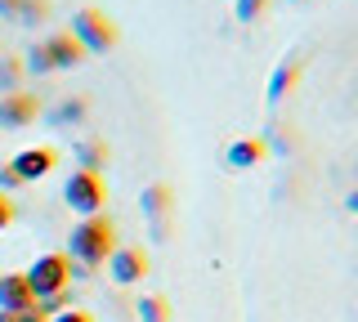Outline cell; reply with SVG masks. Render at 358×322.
I'll list each match as a JSON object with an SVG mask.
<instances>
[{"instance_id":"1","label":"cell","mask_w":358,"mask_h":322,"mask_svg":"<svg viewBox=\"0 0 358 322\" xmlns=\"http://www.w3.org/2000/svg\"><path fill=\"white\" fill-rule=\"evenodd\" d=\"M112 251H117V224L108 215H85L67 237V260H76V269L85 273L103 269Z\"/></svg>"},{"instance_id":"2","label":"cell","mask_w":358,"mask_h":322,"mask_svg":"<svg viewBox=\"0 0 358 322\" xmlns=\"http://www.w3.org/2000/svg\"><path fill=\"white\" fill-rule=\"evenodd\" d=\"M72 41L85 54H108V50H117V23L108 14H99V9H76L72 14Z\"/></svg>"},{"instance_id":"3","label":"cell","mask_w":358,"mask_h":322,"mask_svg":"<svg viewBox=\"0 0 358 322\" xmlns=\"http://www.w3.org/2000/svg\"><path fill=\"white\" fill-rule=\"evenodd\" d=\"M27 277V286H31V295L45 300V295H54V291H63L67 282H72V260L59 251H50V255H36L31 260V269L22 273Z\"/></svg>"},{"instance_id":"4","label":"cell","mask_w":358,"mask_h":322,"mask_svg":"<svg viewBox=\"0 0 358 322\" xmlns=\"http://www.w3.org/2000/svg\"><path fill=\"white\" fill-rule=\"evenodd\" d=\"M63 202L67 210H76V215H103V202H108V188L99 175H90V170H76V175H67V184H63Z\"/></svg>"},{"instance_id":"5","label":"cell","mask_w":358,"mask_h":322,"mask_svg":"<svg viewBox=\"0 0 358 322\" xmlns=\"http://www.w3.org/2000/svg\"><path fill=\"white\" fill-rule=\"evenodd\" d=\"M108 277L117 286H134L148 277V251L143 247H117L108 255Z\"/></svg>"},{"instance_id":"6","label":"cell","mask_w":358,"mask_h":322,"mask_svg":"<svg viewBox=\"0 0 358 322\" xmlns=\"http://www.w3.org/2000/svg\"><path fill=\"white\" fill-rule=\"evenodd\" d=\"M41 117V98L27 94V90H14V94H0V130H22Z\"/></svg>"},{"instance_id":"7","label":"cell","mask_w":358,"mask_h":322,"mask_svg":"<svg viewBox=\"0 0 358 322\" xmlns=\"http://www.w3.org/2000/svg\"><path fill=\"white\" fill-rule=\"evenodd\" d=\"M31 305H36V295H31L27 277L22 273H0V314H27Z\"/></svg>"},{"instance_id":"8","label":"cell","mask_w":358,"mask_h":322,"mask_svg":"<svg viewBox=\"0 0 358 322\" xmlns=\"http://www.w3.org/2000/svg\"><path fill=\"white\" fill-rule=\"evenodd\" d=\"M54 161H59L54 148H27V152H18V157L9 161V170H14L22 184H31V180H45V175L54 170Z\"/></svg>"},{"instance_id":"9","label":"cell","mask_w":358,"mask_h":322,"mask_svg":"<svg viewBox=\"0 0 358 322\" xmlns=\"http://www.w3.org/2000/svg\"><path fill=\"white\" fill-rule=\"evenodd\" d=\"M139 206L143 215L152 219V237H166V215H171V188L166 184H148L139 193Z\"/></svg>"},{"instance_id":"10","label":"cell","mask_w":358,"mask_h":322,"mask_svg":"<svg viewBox=\"0 0 358 322\" xmlns=\"http://www.w3.org/2000/svg\"><path fill=\"white\" fill-rule=\"evenodd\" d=\"M45 54H50L54 72H72V68H81V59H85V50L72 41V31H54V36L45 41Z\"/></svg>"},{"instance_id":"11","label":"cell","mask_w":358,"mask_h":322,"mask_svg":"<svg viewBox=\"0 0 358 322\" xmlns=\"http://www.w3.org/2000/svg\"><path fill=\"white\" fill-rule=\"evenodd\" d=\"M268 157V148H264V139H233L229 143V152H224V161L233 166V170H255Z\"/></svg>"},{"instance_id":"12","label":"cell","mask_w":358,"mask_h":322,"mask_svg":"<svg viewBox=\"0 0 358 322\" xmlns=\"http://www.w3.org/2000/svg\"><path fill=\"white\" fill-rule=\"evenodd\" d=\"M300 81V54H291V59H282L273 68V76H268V103H282V98L296 90Z\"/></svg>"},{"instance_id":"13","label":"cell","mask_w":358,"mask_h":322,"mask_svg":"<svg viewBox=\"0 0 358 322\" xmlns=\"http://www.w3.org/2000/svg\"><path fill=\"white\" fill-rule=\"evenodd\" d=\"M72 157H76V170L99 175V170H108V143L103 139H76L72 143Z\"/></svg>"},{"instance_id":"14","label":"cell","mask_w":358,"mask_h":322,"mask_svg":"<svg viewBox=\"0 0 358 322\" xmlns=\"http://www.w3.org/2000/svg\"><path fill=\"white\" fill-rule=\"evenodd\" d=\"M90 117V98H63L59 108H54V126H81V121Z\"/></svg>"},{"instance_id":"15","label":"cell","mask_w":358,"mask_h":322,"mask_svg":"<svg viewBox=\"0 0 358 322\" xmlns=\"http://www.w3.org/2000/svg\"><path fill=\"white\" fill-rule=\"evenodd\" d=\"M134 314L139 322H171V305H166V295H139Z\"/></svg>"},{"instance_id":"16","label":"cell","mask_w":358,"mask_h":322,"mask_svg":"<svg viewBox=\"0 0 358 322\" xmlns=\"http://www.w3.org/2000/svg\"><path fill=\"white\" fill-rule=\"evenodd\" d=\"M45 18H50V0H18V18H14V23H22V27H41Z\"/></svg>"},{"instance_id":"17","label":"cell","mask_w":358,"mask_h":322,"mask_svg":"<svg viewBox=\"0 0 358 322\" xmlns=\"http://www.w3.org/2000/svg\"><path fill=\"white\" fill-rule=\"evenodd\" d=\"M264 9H268V0H233V14H238V23H242V27L260 23Z\"/></svg>"},{"instance_id":"18","label":"cell","mask_w":358,"mask_h":322,"mask_svg":"<svg viewBox=\"0 0 358 322\" xmlns=\"http://www.w3.org/2000/svg\"><path fill=\"white\" fill-rule=\"evenodd\" d=\"M22 72H31V76H50V72H54L50 54H45V41H36V45L27 50V63H22Z\"/></svg>"},{"instance_id":"19","label":"cell","mask_w":358,"mask_h":322,"mask_svg":"<svg viewBox=\"0 0 358 322\" xmlns=\"http://www.w3.org/2000/svg\"><path fill=\"white\" fill-rule=\"evenodd\" d=\"M22 85V63L18 59H0V94H14Z\"/></svg>"},{"instance_id":"20","label":"cell","mask_w":358,"mask_h":322,"mask_svg":"<svg viewBox=\"0 0 358 322\" xmlns=\"http://www.w3.org/2000/svg\"><path fill=\"white\" fill-rule=\"evenodd\" d=\"M36 305H41V314H45V318H54V314H63V309H72V291L63 286V291L45 295V300H36Z\"/></svg>"},{"instance_id":"21","label":"cell","mask_w":358,"mask_h":322,"mask_svg":"<svg viewBox=\"0 0 358 322\" xmlns=\"http://www.w3.org/2000/svg\"><path fill=\"white\" fill-rule=\"evenodd\" d=\"M50 322H94V318H90L85 309H63V314H54Z\"/></svg>"},{"instance_id":"22","label":"cell","mask_w":358,"mask_h":322,"mask_svg":"<svg viewBox=\"0 0 358 322\" xmlns=\"http://www.w3.org/2000/svg\"><path fill=\"white\" fill-rule=\"evenodd\" d=\"M9 224H14V202L0 193V228H9Z\"/></svg>"},{"instance_id":"23","label":"cell","mask_w":358,"mask_h":322,"mask_svg":"<svg viewBox=\"0 0 358 322\" xmlns=\"http://www.w3.org/2000/svg\"><path fill=\"white\" fill-rule=\"evenodd\" d=\"M18 184H22L18 175L9 170V166H0V193H9V188H18Z\"/></svg>"},{"instance_id":"24","label":"cell","mask_w":358,"mask_h":322,"mask_svg":"<svg viewBox=\"0 0 358 322\" xmlns=\"http://www.w3.org/2000/svg\"><path fill=\"white\" fill-rule=\"evenodd\" d=\"M14 322H50V318H45V314H41V305H31V309H27V314H14Z\"/></svg>"},{"instance_id":"25","label":"cell","mask_w":358,"mask_h":322,"mask_svg":"<svg viewBox=\"0 0 358 322\" xmlns=\"http://www.w3.org/2000/svg\"><path fill=\"white\" fill-rule=\"evenodd\" d=\"M0 18H9V23H14V18H18V0H0Z\"/></svg>"},{"instance_id":"26","label":"cell","mask_w":358,"mask_h":322,"mask_svg":"<svg viewBox=\"0 0 358 322\" xmlns=\"http://www.w3.org/2000/svg\"><path fill=\"white\" fill-rule=\"evenodd\" d=\"M345 210H354V215H358V188H354L350 197H345Z\"/></svg>"},{"instance_id":"27","label":"cell","mask_w":358,"mask_h":322,"mask_svg":"<svg viewBox=\"0 0 358 322\" xmlns=\"http://www.w3.org/2000/svg\"><path fill=\"white\" fill-rule=\"evenodd\" d=\"M0 322H14V314H0Z\"/></svg>"}]
</instances>
